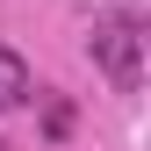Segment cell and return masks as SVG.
Listing matches in <instances>:
<instances>
[{"label":"cell","mask_w":151,"mask_h":151,"mask_svg":"<svg viewBox=\"0 0 151 151\" xmlns=\"http://www.w3.org/2000/svg\"><path fill=\"white\" fill-rule=\"evenodd\" d=\"M86 58L101 65V79L115 86V93H144V14H137V7H108V14H93Z\"/></svg>","instance_id":"6da1fadb"},{"label":"cell","mask_w":151,"mask_h":151,"mask_svg":"<svg viewBox=\"0 0 151 151\" xmlns=\"http://www.w3.org/2000/svg\"><path fill=\"white\" fill-rule=\"evenodd\" d=\"M29 93H36V79H29V65L14 58L7 43H0V115H14V108H22Z\"/></svg>","instance_id":"7a4b0ae2"}]
</instances>
